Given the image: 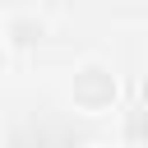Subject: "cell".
<instances>
[{
	"mask_svg": "<svg viewBox=\"0 0 148 148\" xmlns=\"http://www.w3.org/2000/svg\"><path fill=\"white\" fill-rule=\"evenodd\" d=\"M9 32H14V42H32V37H42V28H28V23H14Z\"/></svg>",
	"mask_w": 148,
	"mask_h": 148,
	"instance_id": "cell-2",
	"label": "cell"
},
{
	"mask_svg": "<svg viewBox=\"0 0 148 148\" xmlns=\"http://www.w3.org/2000/svg\"><path fill=\"white\" fill-rule=\"evenodd\" d=\"M111 102H116V79H111L106 69L88 65V69L74 74V106H83V111H106Z\"/></svg>",
	"mask_w": 148,
	"mask_h": 148,
	"instance_id": "cell-1",
	"label": "cell"
},
{
	"mask_svg": "<svg viewBox=\"0 0 148 148\" xmlns=\"http://www.w3.org/2000/svg\"><path fill=\"white\" fill-rule=\"evenodd\" d=\"M139 92H143V106H148V74H143V83H139Z\"/></svg>",
	"mask_w": 148,
	"mask_h": 148,
	"instance_id": "cell-3",
	"label": "cell"
}]
</instances>
